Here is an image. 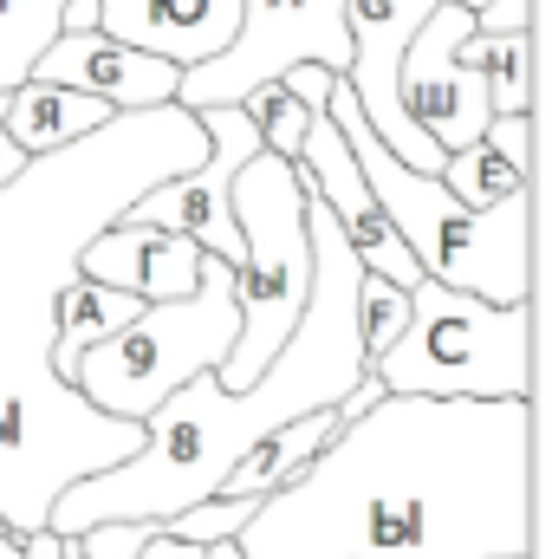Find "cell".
<instances>
[{
    "label": "cell",
    "instance_id": "obj_1",
    "mask_svg": "<svg viewBox=\"0 0 552 559\" xmlns=\"http://www.w3.org/2000/svg\"><path fill=\"white\" fill-rule=\"evenodd\" d=\"M202 156V118L163 105L111 118L59 156H33L0 189V534H46L65 488L137 455V423L98 417L52 371L59 293L79 280V254L131 202Z\"/></svg>",
    "mask_w": 552,
    "mask_h": 559
},
{
    "label": "cell",
    "instance_id": "obj_2",
    "mask_svg": "<svg viewBox=\"0 0 552 559\" xmlns=\"http://www.w3.org/2000/svg\"><path fill=\"white\" fill-rule=\"evenodd\" d=\"M540 397H384L235 540L241 559H533Z\"/></svg>",
    "mask_w": 552,
    "mask_h": 559
},
{
    "label": "cell",
    "instance_id": "obj_3",
    "mask_svg": "<svg viewBox=\"0 0 552 559\" xmlns=\"http://www.w3.org/2000/svg\"><path fill=\"white\" fill-rule=\"evenodd\" d=\"M305 241H312V293H305V312H299L286 352L248 391H221L215 378L182 384L143 423V442L131 462H118L111 475H92L52 501L46 534L79 540L92 527L176 521V514L202 508L254 442H267L274 429L299 417L338 411L351 397V384L364 378V345H358V280H364V267L351 261L338 222L312 195H305Z\"/></svg>",
    "mask_w": 552,
    "mask_h": 559
},
{
    "label": "cell",
    "instance_id": "obj_4",
    "mask_svg": "<svg viewBox=\"0 0 552 559\" xmlns=\"http://www.w3.org/2000/svg\"><path fill=\"white\" fill-rule=\"evenodd\" d=\"M235 338H241V274L221 261H202V280L189 299L143 306L124 332H111L105 345H92L65 365V384L98 417L143 429L182 384L215 378L228 365Z\"/></svg>",
    "mask_w": 552,
    "mask_h": 559
},
{
    "label": "cell",
    "instance_id": "obj_5",
    "mask_svg": "<svg viewBox=\"0 0 552 559\" xmlns=\"http://www.w3.org/2000/svg\"><path fill=\"white\" fill-rule=\"evenodd\" d=\"M391 397L429 404H533V306H488L422 280L404 338L364 365Z\"/></svg>",
    "mask_w": 552,
    "mask_h": 559
},
{
    "label": "cell",
    "instance_id": "obj_6",
    "mask_svg": "<svg viewBox=\"0 0 552 559\" xmlns=\"http://www.w3.org/2000/svg\"><path fill=\"white\" fill-rule=\"evenodd\" d=\"M235 228H241V338L215 371L221 391H248L299 325L312 293V241H305V182L292 163L254 156L235 176Z\"/></svg>",
    "mask_w": 552,
    "mask_h": 559
},
{
    "label": "cell",
    "instance_id": "obj_7",
    "mask_svg": "<svg viewBox=\"0 0 552 559\" xmlns=\"http://www.w3.org/2000/svg\"><path fill=\"white\" fill-rule=\"evenodd\" d=\"M299 66H319L332 79H345L351 66V39H345V0H241V26L228 39L221 59L182 72L176 105L189 118L202 111H235L248 92L274 85Z\"/></svg>",
    "mask_w": 552,
    "mask_h": 559
},
{
    "label": "cell",
    "instance_id": "obj_8",
    "mask_svg": "<svg viewBox=\"0 0 552 559\" xmlns=\"http://www.w3.org/2000/svg\"><path fill=\"white\" fill-rule=\"evenodd\" d=\"M208 131V156L169 182H156L143 202H131L118 222L131 228H156V235H182L195 241L208 261L241 274V228H235V176L261 156V131L241 111H202Z\"/></svg>",
    "mask_w": 552,
    "mask_h": 559
},
{
    "label": "cell",
    "instance_id": "obj_9",
    "mask_svg": "<svg viewBox=\"0 0 552 559\" xmlns=\"http://www.w3.org/2000/svg\"><path fill=\"white\" fill-rule=\"evenodd\" d=\"M475 33V20L461 7H442L422 20V33L410 39L404 66H397V98H404V118H410L422 138L435 143L442 156L481 143V131L494 124V105H488V79L468 72L455 59V46Z\"/></svg>",
    "mask_w": 552,
    "mask_h": 559
},
{
    "label": "cell",
    "instance_id": "obj_10",
    "mask_svg": "<svg viewBox=\"0 0 552 559\" xmlns=\"http://www.w3.org/2000/svg\"><path fill=\"white\" fill-rule=\"evenodd\" d=\"M292 169H299L305 195L338 222V235H345V248H351V261H358L364 274L391 280L397 293H416V286H422V267L410 261V248L391 235V222L377 215V202H371V189H364V176H358V163H351L345 138L332 131V118H319V124L305 131Z\"/></svg>",
    "mask_w": 552,
    "mask_h": 559
},
{
    "label": "cell",
    "instance_id": "obj_11",
    "mask_svg": "<svg viewBox=\"0 0 552 559\" xmlns=\"http://www.w3.org/2000/svg\"><path fill=\"white\" fill-rule=\"evenodd\" d=\"M33 79L59 85V92H79V98H98L118 118L176 105V85H182L176 66H163L149 52H131V46L105 39V33H59L52 52L33 66Z\"/></svg>",
    "mask_w": 552,
    "mask_h": 559
},
{
    "label": "cell",
    "instance_id": "obj_12",
    "mask_svg": "<svg viewBox=\"0 0 552 559\" xmlns=\"http://www.w3.org/2000/svg\"><path fill=\"white\" fill-rule=\"evenodd\" d=\"M235 26H241V0H98V20H92V33L149 52L176 72L221 59Z\"/></svg>",
    "mask_w": 552,
    "mask_h": 559
},
{
    "label": "cell",
    "instance_id": "obj_13",
    "mask_svg": "<svg viewBox=\"0 0 552 559\" xmlns=\"http://www.w3.org/2000/svg\"><path fill=\"white\" fill-rule=\"evenodd\" d=\"M461 209H494L520 189H533V118H494L481 143L442 156V176H435Z\"/></svg>",
    "mask_w": 552,
    "mask_h": 559
},
{
    "label": "cell",
    "instance_id": "obj_14",
    "mask_svg": "<svg viewBox=\"0 0 552 559\" xmlns=\"http://www.w3.org/2000/svg\"><path fill=\"white\" fill-rule=\"evenodd\" d=\"M118 111H105L98 98H79V92H59V85H39L26 79L20 92L0 98V131L7 143L33 163V156H59L72 143H85L92 131H105Z\"/></svg>",
    "mask_w": 552,
    "mask_h": 559
},
{
    "label": "cell",
    "instance_id": "obj_15",
    "mask_svg": "<svg viewBox=\"0 0 552 559\" xmlns=\"http://www.w3.org/2000/svg\"><path fill=\"white\" fill-rule=\"evenodd\" d=\"M338 442V417L332 411H319V417H299L286 423V429H274L267 442H254L235 468H228V481L215 488L221 501H248V508H267L279 488L299 475V468H312L325 449Z\"/></svg>",
    "mask_w": 552,
    "mask_h": 559
},
{
    "label": "cell",
    "instance_id": "obj_16",
    "mask_svg": "<svg viewBox=\"0 0 552 559\" xmlns=\"http://www.w3.org/2000/svg\"><path fill=\"white\" fill-rule=\"evenodd\" d=\"M455 59L488 79L494 118H533V26L527 33H468L455 46Z\"/></svg>",
    "mask_w": 552,
    "mask_h": 559
},
{
    "label": "cell",
    "instance_id": "obj_17",
    "mask_svg": "<svg viewBox=\"0 0 552 559\" xmlns=\"http://www.w3.org/2000/svg\"><path fill=\"white\" fill-rule=\"evenodd\" d=\"M143 306L131 293H111V286H92V280H72L59 293V338H52V371L65 378V365L92 345H105L111 332H124Z\"/></svg>",
    "mask_w": 552,
    "mask_h": 559
},
{
    "label": "cell",
    "instance_id": "obj_18",
    "mask_svg": "<svg viewBox=\"0 0 552 559\" xmlns=\"http://www.w3.org/2000/svg\"><path fill=\"white\" fill-rule=\"evenodd\" d=\"M65 33V0H0V98L33 79V66Z\"/></svg>",
    "mask_w": 552,
    "mask_h": 559
},
{
    "label": "cell",
    "instance_id": "obj_19",
    "mask_svg": "<svg viewBox=\"0 0 552 559\" xmlns=\"http://www.w3.org/2000/svg\"><path fill=\"white\" fill-rule=\"evenodd\" d=\"M202 248L182 241V235H143V254H137V280H131V299L137 306H169V299H189L195 280H202Z\"/></svg>",
    "mask_w": 552,
    "mask_h": 559
},
{
    "label": "cell",
    "instance_id": "obj_20",
    "mask_svg": "<svg viewBox=\"0 0 552 559\" xmlns=\"http://www.w3.org/2000/svg\"><path fill=\"white\" fill-rule=\"evenodd\" d=\"M235 111L261 131V150H267V156H279V163H299V143H305V131L319 124V118H312V111H305L286 85H279V79H274V85H261V92H248Z\"/></svg>",
    "mask_w": 552,
    "mask_h": 559
},
{
    "label": "cell",
    "instance_id": "obj_21",
    "mask_svg": "<svg viewBox=\"0 0 552 559\" xmlns=\"http://www.w3.org/2000/svg\"><path fill=\"white\" fill-rule=\"evenodd\" d=\"M410 325V293H397L391 280H358V345H364V365H377Z\"/></svg>",
    "mask_w": 552,
    "mask_h": 559
},
{
    "label": "cell",
    "instance_id": "obj_22",
    "mask_svg": "<svg viewBox=\"0 0 552 559\" xmlns=\"http://www.w3.org/2000/svg\"><path fill=\"white\" fill-rule=\"evenodd\" d=\"M279 85H286V92H292V98H299L312 118H325V98H332V72H319V66H299V72H286Z\"/></svg>",
    "mask_w": 552,
    "mask_h": 559
},
{
    "label": "cell",
    "instance_id": "obj_23",
    "mask_svg": "<svg viewBox=\"0 0 552 559\" xmlns=\"http://www.w3.org/2000/svg\"><path fill=\"white\" fill-rule=\"evenodd\" d=\"M527 26H533V0H494L475 20V33H527Z\"/></svg>",
    "mask_w": 552,
    "mask_h": 559
},
{
    "label": "cell",
    "instance_id": "obj_24",
    "mask_svg": "<svg viewBox=\"0 0 552 559\" xmlns=\"http://www.w3.org/2000/svg\"><path fill=\"white\" fill-rule=\"evenodd\" d=\"M98 20V0H65V33H92Z\"/></svg>",
    "mask_w": 552,
    "mask_h": 559
},
{
    "label": "cell",
    "instance_id": "obj_25",
    "mask_svg": "<svg viewBox=\"0 0 552 559\" xmlns=\"http://www.w3.org/2000/svg\"><path fill=\"white\" fill-rule=\"evenodd\" d=\"M20 169H26V156H20V150L7 143V131H0V189H7V182H13Z\"/></svg>",
    "mask_w": 552,
    "mask_h": 559
},
{
    "label": "cell",
    "instance_id": "obj_26",
    "mask_svg": "<svg viewBox=\"0 0 552 559\" xmlns=\"http://www.w3.org/2000/svg\"><path fill=\"white\" fill-rule=\"evenodd\" d=\"M442 7H461V13H468V20H481V13H488V7H494V0H442Z\"/></svg>",
    "mask_w": 552,
    "mask_h": 559
},
{
    "label": "cell",
    "instance_id": "obj_27",
    "mask_svg": "<svg viewBox=\"0 0 552 559\" xmlns=\"http://www.w3.org/2000/svg\"><path fill=\"white\" fill-rule=\"evenodd\" d=\"M0 559H20V540L13 534H0Z\"/></svg>",
    "mask_w": 552,
    "mask_h": 559
},
{
    "label": "cell",
    "instance_id": "obj_28",
    "mask_svg": "<svg viewBox=\"0 0 552 559\" xmlns=\"http://www.w3.org/2000/svg\"><path fill=\"white\" fill-rule=\"evenodd\" d=\"M202 559H241V554H235V547H208Z\"/></svg>",
    "mask_w": 552,
    "mask_h": 559
},
{
    "label": "cell",
    "instance_id": "obj_29",
    "mask_svg": "<svg viewBox=\"0 0 552 559\" xmlns=\"http://www.w3.org/2000/svg\"><path fill=\"white\" fill-rule=\"evenodd\" d=\"M65 559H79V554H72V547H65Z\"/></svg>",
    "mask_w": 552,
    "mask_h": 559
}]
</instances>
